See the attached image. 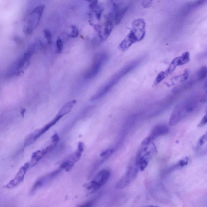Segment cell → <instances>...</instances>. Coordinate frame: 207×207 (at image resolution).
Segmentation results:
<instances>
[{"label": "cell", "mask_w": 207, "mask_h": 207, "mask_svg": "<svg viewBox=\"0 0 207 207\" xmlns=\"http://www.w3.org/2000/svg\"><path fill=\"white\" fill-rule=\"evenodd\" d=\"M188 158L187 157H185V158H183L181 160H180V161L179 162V165L181 167H184V166L187 165L188 163Z\"/></svg>", "instance_id": "26"}, {"label": "cell", "mask_w": 207, "mask_h": 207, "mask_svg": "<svg viewBox=\"0 0 207 207\" xmlns=\"http://www.w3.org/2000/svg\"><path fill=\"white\" fill-rule=\"evenodd\" d=\"M140 41V39L136 34L132 30L126 36L125 39L120 43L119 48L122 51L125 52L133 45L137 42Z\"/></svg>", "instance_id": "10"}, {"label": "cell", "mask_w": 207, "mask_h": 207, "mask_svg": "<svg viewBox=\"0 0 207 207\" xmlns=\"http://www.w3.org/2000/svg\"><path fill=\"white\" fill-rule=\"evenodd\" d=\"M145 23L142 19H138L133 21L132 23V29L138 37L140 41L144 38L145 35Z\"/></svg>", "instance_id": "11"}, {"label": "cell", "mask_w": 207, "mask_h": 207, "mask_svg": "<svg viewBox=\"0 0 207 207\" xmlns=\"http://www.w3.org/2000/svg\"><path fill=\"white\" fill-rule=\"evenodd\" d=\"M152 0H144L143 3V6H144L146 3H147V7H149V4H151V2H152Z\"/></svg>", "instance_id": "30"}, {"label": "cell", "mask_w": 207, "mask_h": 207, "mask_svg": "<svg viewBox=\"0 0 207 207\" xmlns=\"http://www.w3.org/2000/svg\"><path fill=\"white\" fill-rule=\"evenodd\" d=\"M135 66L136 63L127 66L118 73L115 74L108 82L105 84L102 87V88L97 91V93L95 94L91 98V100H97L101 98L102 97H103L122 78L133 69Z\"/></svg>", "instance_id": "2"}, {"label": "cell", "mask_w": 207, "mask_h": 207, "mask_svg": "<svg viewBox=\"0 0 207 207\" xmlns=\"http://www.w3.org/2000/svg\"><path fill=\"white\" fill-rule=\"evenodd\" d=\"M56 47L58 53H60L63 50L64 44H63V40L60 37H58L56 40Z\"/></svg>", "instance_id": "20"}, {"label": "cell", "mask_w": 207, "mask_h": 207, "mask_svg": "<svg viewBox=\"0 0 207 207\" xmlns=\"http://www.w3.org/2000/svg\"><path fill=\"white\" fill-rule=\"evenodd\" d=\"M169 128L166 125H158L155 126L150 133V136L154 139L162 136L166 135L169 133Z\"/></svg>", "instance_id": "12"}, {"label": "cell", "mask_w": 207, "mask_h": 207, "mask_svg": "<svg viewBox=\"0 0 207 207\" xmlns=\"http://www.w3.org/2000/svg\"><path fill=\"white\" fill-rule=\"evenodd\" d=\"M86 1L90 3V4H97L98 3V0H86Z\"/></svg>", "instance_id": "29"}, {"label": "cell", "mask_w": 207, "mask_h": 207, "mask_svg": "<svg viewBox=\"0 0 207 207\" xmlns=\"http://www.w3.org/2000/svg\"><path fill=\"white\" fill-rule=\"evenodd\" d=\"M207 122V115H206L201 120L200 123H199V124L198 125V126L199 127H202L204 126L206 124Z\"/></svg>", "instance_id": "27"}, {"label": "cell", "mask_w": 207, "mask_h": 207, "mask_svg": "<svg viewBox=\"0 0 207 207\" xmlns=\"http://www.w3.org/2000/svg\"><path fill=\"white\" fill-rule=\"evenodd\" d=\"M89 6L92 12L95 13L97 20H100L103 11L102 8L97 4H90Z\"/></svg>", "instance_id": "18"}, {"label": "cell", "mask_w": 207, "mask_h": 207, "mask_svg": "<svg viewBox=\"0 0 207 207\" xmlns=\"http://www.w3.org/2000/svg\"><path fill=\"white\" fill-rule=\"evenodd\" d=\"M37 130L32 133L25 140L24 145L28 147L34 143L38 138L41 136L40 130Z\"/></svg>", "instance_id": "16"}, {"label": "cell", "mask_w": 207, "mask_h": 207, "mask_svg": "<svg viewBox=\"0 0 207 207\" xmlns=\"http://www.w3.org/2000/svg\"><path fill=\"white\" fill-rule=\"evenodd\" d=\"M137 171L136 167H132L129 168L116 184V188L121 189L127 186L135 178Z\"/></svg>", "instance_id": "7"}, {"label": "cell", "mask_w": 207, "mask_h": 207, "mask_svg": "<svg viewBox=\"0 0 207 207\" xmlns=\"http://www.w3.org/2000/svg\"><path fill=\"white\" fill-rule=\"evenodd\" d=\"M184 63L181 56L174 59L172 61L168 68L164 71H162L159 73L154 82V85L157 86L162 81L171 75L177 66L184 65Z\"/></svg>", "instance_id": "5"}, {"label": "cell", "mask_w": 207, "mask_h": 207, "mask_svg": "<svg viewBox=\"0 0 207 207\" xmlns=\"http://www.w3.org/2000/svg\"><path fill=\"white\" fill-rule=\"evenodd\" d=\"M110 176V172L108 169H104L99 171L88 186L91 192H96L106 183Z\"/></svg>", "instance_id": "6"}, {"label": "cell", "mask_w": 207, "mask_h": 207, "mask_svg": "<svg viewBox=\"0 0 207 207\" xmlns=\"http://www.w3.org/2000/svg\"><path fill=\"white\" fill-rule=\"evenodd\" d=\"M128 9V7H126L122 9H118L114 12L115 13V15H114V20H115V23L116 25H117L120 23L121 20L123 18L124 15L126 13Z\"/></svg>", "instance_id": "17"}, {"label": "cell", "mask_w": 207, "mask_h": 207, "mask_svg": "<svg viewBox=\"0 0 207 207\" xmlns=\"http://www.w3.org/2000/svg\"><path fill=\"white\" fill-rule=\"evenodd\" d=\"M153 141V139L152 138L151 136H149L145 138L142 142V145L143 146H147L148 145L150 144L151 142Z\"/></svg>", "instance_id": "24"}, {"label": "cell", "mask_w": 207, "mask_h": 207, "mask_svg": "<svg viewBox=\"0 0 207 207\" xmlns=\"http://www.w3.org/2000/svg\"><path fill=\"white\" fill-rule=\"evenodd\" d=\"M44 35L47 43L51 45L52 43V35L48 29L44 30Z\"/></svg>", "instance_id": "21"}, {"label": "cell", "mask_w": 207, "mask_h": 207, "mask_svg": "<svg viewBox=\"0 0 207 207\" xmlns=\"http://www.w3.org/2000/svg\"><path fill=\"white\" fill-rule=\"evenodd\" d=\"M45 7L46 6L44 4H41L36 7L30 13L24 29L26 34H31L36 29L40 21Z\"/></svg>", "instance_id": "3"}, {"label": "cell", "mask_w": 207, "mask_h": 207, "mask_svg": "<svg viewBox=\"0 0 207 207\" xmlns=\"http://www.w3.org/2000/svg\"><path fill=\"white\" fill-rule=\"evenodd\" d=\"M29 167H30L28 163H27L24 166L21 167L14 178L7 184L6 187L7 188H12L15 187L22 183L24 180L26 172Z\"/></svg>", "instance_id": "9"}, {"label": "cell", "mask_w": 207, "mask_h": 207, "mask_svg": "<svg viewBox=\"0 0 207 207\" xmlns=\"http://www.w3.org/2000/svg\"><path fill=\"white\" fill-rule=\"evenodd\" d=\"M189 75V69H186L182 74L172 78L167 83V86H171L178 83L185 82L188 79Z\"/></svg>", "instance_id": "13"}, {"label": "cell", "mask_w": 207, "mask_h": 207, "mask_svg": "<svg viewBox=\"0 0 207 207\" xmlns=\"http://www.w3.org/2000/svg\"><path fill=\"white\" fill-rule=\"evenodd\" d=\"M113 152V149H108V150H105L104 152H102L100 154L101 157H102L103 159L105 160V159L109 158L110 156L112 154Z\"/></svg>", "instance_id": "23"}, {"label": "cell", "mask_w": 207, "mask_h": 207, "mask_svg": "<svg viewBox=\"0 0 207 207\" xmlns=\"http://www.w3.org/2000/svg\"><path fill=\"white\" fill-rule=\"evenodd\" d=\"M108 59V54L105 52L99 53L95 55L91 66L86 73L85 79L91 80L98 75Z\"/></svg>", "instance_id": "4"}, {"label": "cell", "mask_w": 207, "mask_h": 207, "mask_svg": "<svg viewBox=\"0 0 207 207\" xmlns=\"http://www.w3.org/2000/svg\"><path fill=\"white\" fill-rule=\"evenodd\" d=\"M201 103H203L201 98L194 97L187 98L178 104L171 115L169 125L170 126L176 125L182 119L194 111Z\"/></svg>", "instance_id": "1"}, {"label": "cell", "mask_w": 207, "mask_h": 207, "mask_svg": "<svg viewBox=\"0 0 207 207\" xmlns=\"http://www.w3.org/2000/svg\"><path fill=\"white\" fill-rule=\"evenodd\" d=\"M207 139V133H206L205 134H204V135L202 136L201 137V138H200V140H199V145H200V146H202L206 142Z\"/></svg>", "instance_id": "25"}, {"label": "cell", "mask_w": 207, "mask_h": 207, "mask_svg": "<svg viewBox=\"0 0 207 207\" xmlns=\"http://www.w3.org/2000/svg\"><path fill=\"white\" fill-rule=\"evenodd\" d=\"M79 35V30L76 26L72 25L71 26V34H69L70 37L72 38H76Z\"/></svg>", "instance_id": "22"}, {"label": "cell", "mask_w": 207, "mask_h": 207, "mask_svg": "<svg viewBox=\"0 0 207 207\" xmlns=\"http://www.w3.org/2000/svg\"><path fill=\"white\" fill-rule=\"evenodd\" d=\"M49 151L48 148L47 147L42 150H38L34 152L32 156L31 160L29 162H28L30 167L35 165L43 158V156Z\"/></svg>", "instance_id": "14"}, {"label": "cell", "mask_w": 207, "mask_h": 207, "mask_svg": "<svg viewBox=\"0 0 207 207\" xmlns=\"http://www.w3.org/2000/svg\"><path fill=\"white\" fill-rule=\"evenodd\" d=\"M52 142L53 144L55 145L58 142L59 140V137L57 134H54L52 137Z\"/></svg>", "instance_id": "28"}, {"label": "cell", "mask_w": 207, "mask_h": 207, "mask_svg": "<svg viewBox=\"0 0 207 207\" xmlns=\"http://www.w3.org/2000/svg\"><path fill=\"white\" fill-rule=\"evenodd\" d=\"M62 169H63L60 168V169H57L55 171L53 172L38 179L33 186L32 189L31 190L32 193H34L38 189L49 183L53 179L58 175Z\"/></svg>", "instance_id": "8"}, {"label": "cell", "mask_w": 207, "mask_h": 207, "mask_svg": "<svg viewBox=\"0 0 207 207\" xmlns=\"http://www.w3.org/2000/svg\"><path fill=\"white\" fill-rule=\"evenodd\" d=\"M207 75V68L206 66H202L198 71L197 74V80L198 81H201L206 77Z\"/></svg>", "instance_id": "19"}, {"label": "cell", "mask_w": 207, "mask_h": 207, "mask_svg": "<svg viewBox=\"0 0 207 207\" xmlns=\"http://www.w3.org/2000/svg\"><path fill=\"white\" fill-rule=\"evenodd\" d=\"M111 15L108 16V19L105 22V28L103 31L102 32V41L106 40L110 35L112 31L113 24V20L111 19Z\"/></svg>", "instance_id": "15"}]
</instances>
